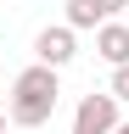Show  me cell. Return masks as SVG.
Returning <instances> with one entry per match:
<instances>
[{
	"instance_id": "1",
	"label": "cell",
	"mask_w": 129,
	"mask_h": 134,
	"mask_svg": "<svg viewBox=\"0 0 129 134\" xmlns=\"http://www.w3.org/2000/svg\"><path fill=\"white\" fill-rule=\"evenodd\" d=\"M56 100H62V84L51 67H23L17 78H11V95H6V117L17 129H39V123H51V112H56Z\"/></svg>"
},
{
	"instance_id": "2",
	"label": "cell",
	"mask_w": 129,
	"mask_h": 134,
	"mask_svg": "<svg viewBox=\"0 0 129 134\" xmlns=\"http://www.w3.org/2000/svg\"><path fill=\"white\" fill-rule=\"evenodd\" d=\"M118 100H112V90L107 95H84L73 106V134H118Z\"/></svg>"
},
{
	"instance_id": "3",
	"label": "cell",
	"mask_w": 129,
	"mask_h": 134,
	"mask_svg": "<svg viewBox=\"0 0 129 134\" xmlns=\"http://www.w3.org/2000/svg\"><path fill=\"white\" fill-rule=\"evenodd\" d=\"M79 56V34L68 28V23H56V28H39V39H34V62L39 67H51V73H62Z\"/></svg>"
},
{
	"instance_id": "4",
	"label": "cell",
	"mask_w": 129,
	"mask_h": 134,
	"mask_svg": "<svg viewBox=\"0 0 129 134\" xmlns=\"http://www.w3.org/2000/svg\"><path fill=\"white\" fill-rule=\"evenodd\" d=\"M95 56H101L112 73L129 67V23H107L101 34H95Z\"/></svg>"
},
{
	"instance_id": "5",
	"label": "cell",
	"mask_w": 129,
	"mask_h": 134,
	"mask_svg": "<svg viewBox=\"0 0 129 134\" xmlns=\"http://www.w3.org/2000/svg\"><path fill=\"white\" fill-rule=\"evenodd\" d=\"M62 23H68L73 34H79V28H95V34H101L112 17H107V6H101V0H62Z\"/></svg>"
},
{
	"instance_id": "6",
	"label": "cell",
	"mask_w": 129,
	"mask_h": 134,
	"mask_svg": "<svg viewBox=\"0 0 129 134\" xmlns=\"http://www.w3.org/2000/svg\"><path fill=\"white\" fill-rule=\"evenodd\" d=\"M112 100H129V67L112 73Z\"/></svg>"
},
{
	"instance_id": "7",
	"label": "cell",
	"mask_w": 129,
	"mask_h": 134,
	"mask_svg": "<svg viewBox=\"0 0 129 134\" xmlns=\"http://www.w3.org/2000/svg\"><path fill=\"white\" fill-rule=\"evenodd\" d=\"M101 6H107V17H112V23H118V11L129 6V0H101Z\"/></svg>"
},
{
	"instance_id": "8",
	"label": "cell",
	"mask_w": 129,
	"mask_h": 134,
	"mask_svg": "<svg viewBox=\"0 0 129 134\" xmlns=\"http://www.w3.org/2000/svg\"><path fill=\"white\" fill-rule=\"evenodd\" d=\"M6 123H11V117H6V112H0V134H6Z\"/></svg>"
}]
</instances>
